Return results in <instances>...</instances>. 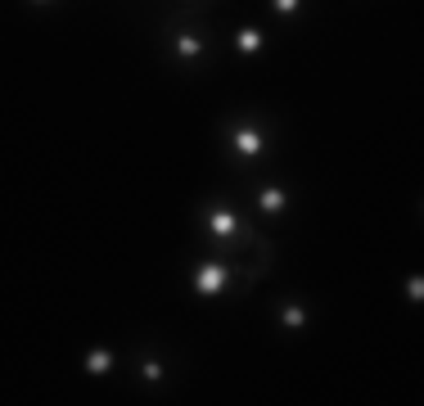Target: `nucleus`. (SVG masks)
Returning a JSON list of instances; mask_svg holds the SVG:
<instances>
[{"label":"nucleus","mask_w":424,"mask_h":406,"mask_svg":"<svg viewBox=\"0 0 424 406\" xmlns=\"http://www.w3.org/2000/svg\"><path fill=\"white\" fill-rule=\"evenodd\" d=\"M226 145H231V154H235V158L253 163V158H262V154H266L271 131H266V126H257V122H239L235 131L226 136Z\"/></svg>","instance_id":"f257e3e1"},{"label":"nucleus","mask_w":424,"mask_h":406,"mask_svg":"<svg viewBox=\"0 0 424 406\" xmlns=\"http://www.w3.org/2000/svg\"><path fill=\"white\" fill-rule=\"evenodd\" d=\"M203 226H208V235H217V240H244V226H239V217L231 208H208L203 212Z\"/></svg>","instance_id":"f03ea898"},{"label":"nucleus","mask_w":424,"mask_h":406,"mask_svg":"<svg viewBox=\"0 0 424 406\" xmlns=\"http://www.w3.org/2000/svg\"><path fill=\"white\" fill-rule=\"evenodd\" d=\"M226 284H231V266H221V262H208L199 275H194V289H199L203 298H212V294H221Z\"/></svg>","instance_id":"7ed1b4c3"},{"label":"nucleus","mask_w":424,"mask_h":406,"mask_svg":"<svg viewBox=\"0 0 424 406\" xmlns=\"http://www.w3.org/2000/svg\"><path fill=\"white\" fill-rule=\"evenodd\" d=\"M203 50H208V41H203L199 32H172V55H176V59L199 63V59H203Z\"/></svg>","instance_id":"20e7f679"},{"label":"nucleus","mask_w":424,"mask_h":406,"mask_svg":"<svg viewBox=\"0 0 424 406\" xmlns=\"http://www.w3.org/2000/svg\"><path fill=\"white\" fill-rule=\"evenodd\" d=\"M257 208H262L266 217H280V212L289 208V195L280 185H262V190H257Z\"/></svg>","instance_id":"39448f33"},{"label":"nucleus","mask_w":424,"mask_h":406,"mask_svg":"<svg viewBox=\"0 0 424 406\" xmlns=\"http://www.w3.org/2000/svg\"><path fill=\"white\" fill-rule=\"evenodd\" d=\"M86 370H91V375H108V370H113V352L95 348L91 357H86Z\"/></svg>","instance_id":"423d86ee"},{"label":"nucleus","mask_w":424,"mask_h":406,"mask_svg":"<svg viewBox=\"0 0 424 406\" xmlns=\"http://www.w3.org/2000/svg\"><path fill=\"white\" fill-rule=\"evenodd\" d=\"M235 41H239V50H244V55H257V50H262V32H253V27L235 32Z\"/></svg>","instance_id":"0eeeda50"},{"label":"nucleus","mask_w":424,"mask_h":406,"mask_svg":"<svg viewBox=\"0 0 424 406\" xmlns=\"http://www.w3.org/2000/svg\"><path fill=\"white\" fill-rule=\"evenodd\" d=\"M280 320H285L289 329H302V325H307V312H302V307H285V312H280Z\"/></svg>","instance_id":"6e6552de"},{"label":"nucleus","mask_w":424,"mask_h":406,"mask_svg":"<svg viewBox=\"0 0 424 406\" xmlns=\"http://www.w3.org/2000/svg\"><path fill=\"white\" fill-rule=\"evenodd\" d=\"M140 379H162V361L158 357H145V361H140Z\"/></svg>","instance_id":"1a4fd4ad"},{"label":"nucleus","mask_w":424,"mask_h":406,"mask_svg":"<svg viewBox=\"0 0 424 406\" xmlns=\"http://www.w3.org/2000/svg\"><path fill=\"white\" fill-rule=\"evenodd\" d=\"M271 5H276V14H298L302 0H271Z\"/></svg>","instance_id":"9d476101"},{"label":"nucleus","mask_w":424,"mask_h":406,"mask_svg":"<svg viewBox=\"0 0 424 406\" xmlns=\"http://www.w3.org/2000/svg\"><path fill=\"white\" fill-rule=\"evenodd\" d=\"M37 5H50V0H37Z\"/></svg>","instance_id":"9b49d317"}]
</instances>
